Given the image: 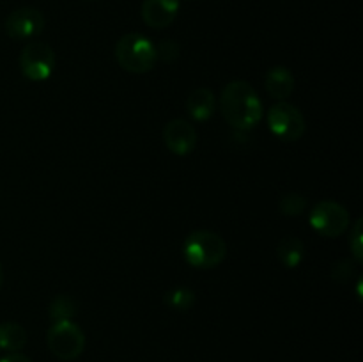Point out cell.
Segmentation results:
<instances>
[{
	"label": "cell",
	"instance_id": "18",
	"mask_svg": "<svg viewBox=\"0 0 363 362\" xmlns=\"http://www.w3.org/2000/svg\"><path fill=\"white\" fill-rule=\"evenodd\" d=\"M362 226H363V220L358 219L350 233V248H351V252H353V258L358 265L363 263V229H362Z\"/></svg>",
	"mask_w": 363,
	"mask_h": 362
},
{
	"label": "cell",
	"instance_id": "17",
	"mask_svg": "<svg viewBox=\"0 0 363 362\" xmlns=\"http://www.w3.org/2000/svg\"><path fill=\"white\" fill-rule=\"evenodd\" d=\"M307 208V199L301 194H286L279 201V212L286 216H298L305 212Z\"/></svg>",
	"mask_w": 363,
	"mask_h": 362
},
{
	"label": "cell",
	"instance_id": "11",
	"mask_svg": "<svg viewBox=\"0 0 363 362\" xmlns=\"http://www.w3.org/2000/svg\"><path fill=\"white\" fill-rule=\"evenodd\" d=\"M264 87L272 98L286 99L294 91V77L286 66L269 67L264 77Z\"/></svg>",
	"mask_w": 363,
	"mask_h": 362
},
{
	"label": "cell",
	"instance_id": "9",
	"mask_svg": "<svg viewBox=\"0 0 363 362\" xmlns=\"http://www.w3.org/2000/svg\"><path fill=\"white\" fill-rule=\"evenodd\" d=\"M163 142L170 153L186 156L197 146V131L186 119H172L163 128Z\"/></svg>",
	"mask_w": 363,
	"mask_h": 362
},
{
	"label": "cell",
	"instance_id": "14",
	"mask_svg": "<svg viewBox=\"0 0 363 362\" xmlns=\"http://www.w3.org/2000/svg\"><path fill=\"white\" fill-rule=\"evenodd\" d=\"M27 344V330L14 322L0 323V350L14 353Z\"/></svg>",
	"mask_w": 363,
	"mask_h": 362
},
{
	"label": "cell",
	"instance_id": "15",
	"mask_svg": "<svg viewBox=\"0 0 363 362\" xmlns=\"http://www.w3.org/2000/svg\"><path fill=\"white\" fill-rule=\"evenodd\" d=\"M77 304L67 295H59L52 300L48 307V314L53 322H62V319H71L77 316Z\"/></svg>",
	"mask_w": 363,
	"mask_h": 362
},
{
	"label": "cell",
	"instance_id": "16",
	"mask_svg": "<svg viewBox=\"0 0 363 362\" xmlns=\"http://www.w3.org/2000/svg\"><path fill=\"white\" fill-rule=\"evenodd\" d=\"M163 302H165L170 309H174V311H190L195 304V293L190 287L181 286L169 291V293L165 295V298H163Z\"/></svg>",
	"mask_w": 363,
	"mask_h": 362
},
{
	"label": "cell",
	"instance_id": "4",
	"mask_svg": "<svg viewBox=\"0 0 363 362\" xmlns=\"http://www.w3.org/2000/svg\"><path fill=\"white\" fill-rule=\"evenodd\" d=\"M46 344L53 357L59 361H74L84 353L85 334L71 319L53 322L46 332Z\"/></svg>",
	"mask_w": 363,
	"mask_h": 362
},
{
	"label": "cell",
	"instance_id": "2",
	"mask_svg": "<svg viewBox=\"0 0 363 362\" xmlns=\"http://www.w3.org/2000/svg\"><path fill=\"white\" fill-rule=\"evenodd\" d=\"M116 60L128 73H147L155 67L156 60H158L156 45L144 34L130 32L117 41Z\"/></svg>",
	"mask_w": 363,
	"mask_h": 362
},
{
	"label": "cell",
	"instance_id": "12",
	"mask_svg": "<svg viewBox=\"0 0 363 362\" xmlns=\"http://www.w3.org/2000/svg\"><path fill=\"white\" fill-rule=\"evenodd\" d=\"M188 114L195 121H208L216 110V98L211 89L199 87L188 96L186 99Z\"/></svg>",
	"mask_w": 363,
	"mask_h": 362
},
{
	"label": "cell",
	"instance_id": "10",
	"mask_svg": "<svg viewBox=\"0 0 363 362\" xmlns=\"http://www.w3.org/2000/svg\"><path fill=\"white\" fill-rule=\"evenodd\" d=\"M142 20L151 28H165L176 20L179 13V0H144Z\"/></svg>",
	"mask_w": 363,
	"mask_h": 362
},
{
	"label": "cell",
	"instance_id": "22",
	"mask_svg": "<svg viewBox=\"0 0 363 362\" xmlns=\"http://www.w3.org/2000/svg\"><path fill=\"white\" fill-rule=\"evenodd\" d=\"M4 284V268H2V263H0V287Z\"/></svg>",
	"mask_w": 363,
	"mask_h": 362
},
{
	"label": "cell",
	"instance_id": "6",
	"mask_svg": "<svg viewBox=\"0 0 363 362\" xmlns=\"http://www.w3.org/2000/svg\"><path fill=\"white\" fill-rule=\"evenodd\" d=\"M18 64L25 78L30 82H45L52 77L55 67V53L52 46L41 41H32L20 52Z\"/></svg>",
	"mask_w": 363,
	"mask_h": 362
},
{
	"label": "cell",
	"instance_id": "19",
	"mask_svg": "<svg viewBox=\"0 0 363 362\" xmlns=\"http://www.w3.org/2000/svg\"><path fill=\"white\" fill-rule=\"evenodd\" d=\"M179 52V45H177L176 41H172V39H165V41H162L156 46V55H158V59L165 60V62H174V60H177Z\"/></svg>",
	"mask_w": 363,
	"mask_h": 362
},
{
	"label": "cell",
	"instance_id": "5",
	"mask_svg": "<svg viewBox=\"0 0 363 362\" xmlns=\"http://www.w3.org/2000/svg\"><path fill=\"white\" fill-rule=\"evenodd\" d=\"M268 126L277 138L284 142H296L303 137L307 124L300 109L287 102H279L268 112Z\"/></svg>",
	"mask_w": 363,
	"mask_h": 362
},
{
	"label": "cell",
	"instance_id": "13",
	"mask_svg": "<svg viewBox=\"0 0 363 362\" xmlns=\"http://www.w3.org/2000/svg\"><path fill=\"white\" fill-rule=\"evenodd\" d=\"M305 245L300 238L286 236L277 245V258L286 268H296L303 261Z\"/></svg>",
	"mask_w": 363,
	"mask_h": 362
},
{
	"label": "cell",
	"instance_id": "7",
	"mask_svg": "<svg viewBox=\"0 0 363 362\" xmlns=\"http://www.w3.org/2000/svg\"><path fill=\"white\" fill-rule=\"evenodd\" d=\"M308 220L321 236L335 238L350 227V212L335 201H321L314 206Z\"/></svg>",
	"mask_w": 363,
	"mask_h": 362
},
{
	"label": "cell",
	"instance_id": "21",
	"mask_svg": "<svg viewBox=\"0 0 363 362\" xmlns=\"http://www.w3.org/2000/svg\"><path fill=\"white\" fill-rule=\"evenodd\" d=\"M0 362H32V358H28L27 355L14 351V353H9L6 355V357L0 358Z\"/></svg>",
	"mask_w": 363,
	"mask_h": 362
},
{
	"label": "cell",
	"instance_id": "1",
	"mask_svg": "<svg viewBox=\"0 0 363 362\" xmlns=\"http://www.w3.org/2000/svg\"><path fill=\"white\" fill-rule=\"evenodd\" d=\"M220 109L227 123L241 131L257 126L264 114L257 91L245 80H233L223 87Z\"/></svg>",
	"mask_w": 363,
	"mask_h": 362
},
{
	"label": "cell",
	"instance_id": "20",
	"mask_svg": "<svg viewBox=\"0 0 363 362\" xmlns=\"http://www.w3.org/2000/svg\"><path fill=\"white\" fill-rule=\"evenodd\" d=\"M353 275H354V265L350 261V259H342V261H339L337 265H333L332 277L335 280H339V283H346V280H350Z\"/></svg>",
	"mask_w": 363,
	"mask_h": 362
},
{
	"label": "cell",
	"instance_id": "3",
	"mask_svg": "<svg viewBox=\"0 0 363 362\" xmlns=\"http://www.w3.org/2000/svg\"><path fill=\"white\" fill-rule=\"evenodd\" d=\"M183 256L195 268H216L227 256V245L220 234L213 231H194L183 243Z\"/></svg>",
	"mask_w": 363,
	"mask_h": 362
},
{
	"label": "cell",
	"instance_id": "8",
	"mask_svg": "<svg viewBox=\"0 0 363 362\" xmlns=\"http://www.w3.org/2000/svg\"><path fill=\"white\" fill-rule=\"evenodd\" d=\"M45 28V16L35 7H20L6 18V32L11 39L23 41L39 35Z\"/></svg>",
	"mask_w": 363,
	"mask_h": 362
}]
</instances>
